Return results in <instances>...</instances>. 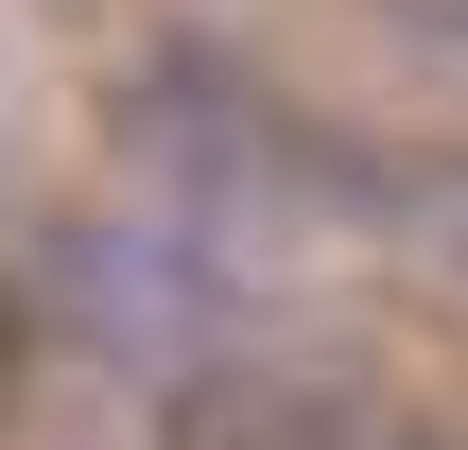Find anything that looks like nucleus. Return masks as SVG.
<instances>
[{
	"instance_id": "f257e3e1",
	"label": "nucleus",
	"mask_w": 468,
	"mask_h": 450,
	"mask_svg": "<svg viewBox=\"0 0 468 450\" xmlns=\"http://www.w3.org/2000/svg\"><path fill=\"white\" fill-rule=\"evenodd\" d=\"M104 121H122V156L174 191V208H208L226 243H347V121H313L295 87H261L243 52H191V35H156V52H122V87H104Z\"/></svg>"
},
{
	"instance_id": "f03ea898",
	"label": "nucleus",
	"mask_w": 468,
	"mask_h": 450,
	"mask_svg": "<svg viewBox=\"0 0 468 450\" xmlns=\"http://www.w3.org/2000/svg\"><path fill=\"white\" fill-rule=\"evenodd\" d=\"M35 295H52V330L87 347V364H122V382H191V364H226V330H243V277H226V225L208 208H69L52 243H35Z\"/></svg>"
},
{
	"instance_id": "7ed1b4c3",
	"label": "nucleus",
	"mask_w": 468,
	"mask_h": 450,
	"mask_svg": "<svg viewBox=\"0 0 468 450\" xmlns=\"http://www.w3.org/2000/svg\"><path fill=\"white\" fill-rule=\"evenodd\" d=\"M347 243L468 312V139H347Z\"/></svg>"
},
{
	"instance_id": "20e7f679",
	"label": "nucleus",
	"mask_w": 468,
	"mask_h": 450,
	"mask_svg": "<svg viewBox=\"0 0 468 450\" xmlns=\"http://www.w3.org/2000/svg\"><path fill=\"white\" fill-rule=\"evenodd\" d=\"M156 450H347V382H313V364H261V347H226V364L156 382Z\"/></svg>"
},
{
	"instance_id": "39448f33",
	"label": "nucleus",
	"mask_w": 468,
	"mask_h": 450,
	"mask_svg": "<svg viewBox=\"0 0 468 450\" xmlns=\"http://www.w3.org/2000/svg\"><path fill=\"white\" fill-rule=\"evenodd\" d=\"M365 35H382L399 69H434V87H468V0H365Z\"/></svg>"
},
{
	"instance_id": "423d86ee",
	"label": "nucleus",
	"mask_w": 468,
	"mask_h": 450,
	"mask_svg": "<svg viewBox=\"0 0 468 450\" xmlns=\"http://www.w3.org/2000/svg\"><path fill=\"white\" fill-rule=\"evenodd\" d=\"M347 450H468L452 416H399V399H347Z\"/></svg>"
}]
</instances>
